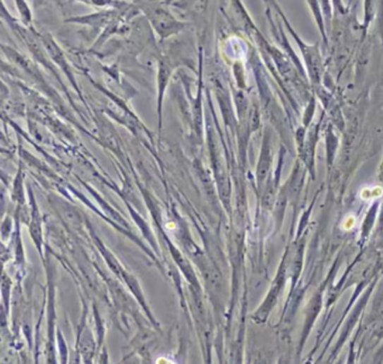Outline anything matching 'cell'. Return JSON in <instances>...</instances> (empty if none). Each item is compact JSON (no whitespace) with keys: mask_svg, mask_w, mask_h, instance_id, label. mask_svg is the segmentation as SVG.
Here are the masks:
<instances>
[{"mask_svg":"<svg viewBox=\"0 0 383 364\" xmlns=\"http://www.w3.org/2000/svg\"><path fill=\"white\" fill-rule=\"evenodd\" d=\"M253 364H272V361L267 354H259L257 359L254 360Z\"/></svg>","mask_w":383,"mask_h":364,"instance_id":"277c9868","label":"cell"},{"mask_svg":"<svg viewBox=\"0 0 383 364\" xmlns=\"http://www.w3.org/2000/svg\"><path fill=\"white\" fill-rule=\"evenodd\" d=\"M153 25L157 28V32L163 36H168L174 34L180 28L179 23L172 18L171 15L163 11H157L151 15Z\"/></svg>","mask_w":383,"mask_h":364,"instance_id":"7a4b0ae2","label":"cell"},{"mask_svg":"<svg viewBox=\"0 0 383 364\" xmlns=\"http://www.w3.org/2000/svg\"><path fill=\"white\" fill-rule=\"evenodd\" d=\"M381 180H383V169H382V174H381Z\"/></svg>","mask_w":383,"mask_h":364,"instance_id":"5b68a950","label":"cell"},{"mask_svg":"<svg viewBox=\"0 0 383 364\" xmlns=\"http://www.w3.org/2000/svg\"><path fill=\"white\" fill-rule=\"evenodd\" d=\"M286 280H287V262L284 261L280 265V268H279L278 274H276L274 282L271 286L267 299L262 303V306L260 307L257 313L254 315V320H257V323H263L269 317L271 310H272L273 307L276 306V301L280 298L282 289H284V284H286Z\"/></svg>","mask_w":383,"mask_h":364,"instance_id":"6da1fadb","label":"cell"},{"mask_svg":"<svg viewBox=\"0 0 383 364\" xmlns=\"http://www.w3.org/2000/svg\"><path fill=\"white\" fill-rule=\"evenodd\" d=\"M271 163V157H270V149H269V145H265V149L262 151V155H261V160H260L259 164V181H263L265 178L267 177V171H269V168H270Z\"/></svg>","mask_w":383,"mask_h":364,"instance_id":"3957f363","label":"cell"}]
</instances>
